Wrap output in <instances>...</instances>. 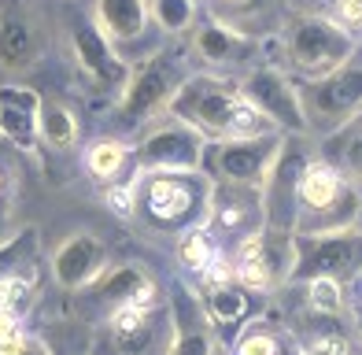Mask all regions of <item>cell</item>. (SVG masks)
<instances>
[{
  "mask_svg": "<svg viewBox=\"0 0 362 355\" xmlns=\"http://www.w3.org/2000/svg\"><path fill=\"white\" fill-rule=\"evenodd\" d=\"M167 115L189 122L207 141H237V137H262V134H281L248 104L240 86L226 74H189L170 96Z\"/></svg>",
  "mask_w": 362,
  "mask_h": 355,
  "instance_id": "cell-1",
  "label": "cell"
},
{
  "mask_svg": "<svg viewBox=\"0 0 362 355\" xmlns=\"http://www.w3.org/2000/svg\"><path fill=\"white\" fill-rule=\"evenodd\" d=\"M129 189H134L129 219H137L144 230L181 237L207 226L215 182L204 170H137L129 178Z\"/></svg>",
  "mask_w": 362,
  "mask_h": 355,
  "instance_id": "cell-2",
  "label": "cell"
},
{
  "mask_svg": "<svg viewBox=\"0 0 362 355\" xmlns=\"http://www.w3.org/2000/svg\"><path fill=\"white\" fill-rule=\"evenodd\" d=\"M362 230V185H355L333 159L307 156L296 192V233L325 237Z\"/></svg>",
  "mask_w": 362,
  "mask_h": 355,
  "instance_id": "cell-3",
  "label": "cell"
},
{
  "mask_svg": "<svg viewBox=\"0 0 362 355\" xmlns=\"http://www.w3.org/2000/svg\"><path fill=\"white\" fill-rule=\"evenodd\" d=\"M189 71V52L185 48H156L148 52L134 71L129 82L119 93V107H115V122L122 126V134H141L144 126H152L159 115H167L170 96L185 82Z\"/></svg>",
  "mask_w": 362,
  "mask_h": 355,
  "instance_id": "cell-4",
  "label": "cell"
},
{
  "mask_svg": "<svg viewBox=\"0 0 362 355\" xmlns=\"http://www.w3.org/2000/svg\"><path fill=\"white\" fill-rule=\"evenodd\" d=\"M358 45L362 41L351 30H344L333 15L300 11L285 23V71L300 82H310L351 59Z\"/></svg>",
  "mask_w": 362,
  "mask_h": 355,
  "instance_id": "cell-5",
  "label": "cell"
},
{
  "mask_svg": "<svg viewBox=\"0 0 362 355\" xmlns=\"http://www.w3.org/2000/svg\"><path fill=\"white\" fill-rule=\"evenodd\" d=\"M300 100L310 137H329L340 126H348L355 115H362V45L337 71L300 82Z\"/></svg>",
  "mask_w": 362,
  "mask_h": 355,
  "instance_id": "cell-6",
  "label": "cell"
},
{
  "mask_svg": "<svg viewBox=\"0 0 362 355\" xmlns=\"http://www.w3.org/2000/svg\"><path fill=\"white\" fill-rule=\"evenodd\" d=\"M362 274V230L325 233V237H292V263L285 281H310L329 278L348 289Z\"/></svg>",
  "mask_w": 362,
  "mask_h": 355,
  "instance_id": "cell-7",
  "label": "cell"
},
{
  "mask_svg": "<svg viewBox=\"0 0 362 355\" xmlns=\"http://www.w3.org/2000/svg\"><path fill=\"white\" fill-rule=\"evenodd\" d=\"M240 93L248 96V104L267 119L274 130L281 134H307V115H303V100H300V82L277 63H252L240 74Z\"/></svg>",
  "mask_w": 362,
  "mask_h": 355,
  "instance_id": "cell-8",
  "label": "cell"
},
{
  "mask_svg": "<svg viewBox=\"0 0 362 355\" xmlns=\"http://www.w3.org/2000/svg\"><path fill=\"white\" fill-rule=\"evenodd\" d=\"M207 137L174 115H159L144 126L134 144V174L137 170H204Z\"/></svg>",
  "mask_w": 362,
  "mask_h": 355,
  "instance_id": "cell-9",
  "label": "cell"
},
{
  "mask_svg": "<svg viewBox=\"0 0 362 355\" xmlns=\"http://www.w3.org/2000/svg\"><path fill=\"white\" fill-rule=\"evenodd\" d=\"M67 41H71L74 67L96 93H122L134 67L115 52L111 41L96 30V23L86 11H74V8L67 11Z\"/></svg>",
  "mask_w": 362,
  "mask_h": 355,
  "instance_id": "cell-10",
  "label": "cell"
},
{
  "mask_svg": "<svg viewBox=\"0 0 362 355\" xmlns=\"http://www.w3.org/2000/svg\"><path fill=\"white\" fill-rule=\"evenodd\" d=\"M285 134L237 137V141H207L204 174L222 185H262Z\"/></svg>",
  "mask_w": 362,
  "mask_h": 355,
  "instance_id": "cell-11",
  "label": "cell"
},
{
  "mask_svg": "<svg viewBox=\"0 0 362 355\" xmlns=\"http://www.w3.org/2000/svg\"><path fill=\"white\" fill-rule=\"evenodd\" d=\"M89 19L111 41V48L126 63H141L152 48V11L148 0H93Z\"/></svg>",
  "mask_w": 362,
  "mask_h": 355,
  "instance_id": "cell-12",
  "label": "cell"
},
{
  "mask_svg": "<svg viewBox=\"0 0 362 355\" xmlns=\"http://www.w3.org/2000/svg\"><path fill=\"white\" fill-rule=\"evenodd\" d=\"M189 52L196 59H204L211 74H222V71H248L255 56H259V41L240 30L233 23H222V19H196L189 30Z\"/></svg>",
  "mask_w": 362,
  "mask_h": 355,
  "instance_id": "cell-13",
  "label": "cell"
},
{
  "mask_svg": "<svg viewBox=\"0 0 362 355\" xmlns=\"http://www.w3.org/2000/svg\"><path fill=\"white\" fill-rule=\"evenodd\" d=\"M167 303H170L167 355H222L218 337H215V322L207 318L200 296L189 285H177L167 296Z\"/></svg>",
  "mask_w": 362,
  "mask_h": 355,
  "instance_id": "cell-14",
  "label": "cell"
},
{
  "mask_svg": "<svg viewBox=\"0 0 362 355\" xmlns=\"http://www.w3.org/2000/svg\"><path fill=\"white\" fill-rule=\"evenodd\" d=\"M107 267H111L107 245L100 237L86 233V230H78L67 240H59L56 252H52V278L59 281V289H67V293L89 289Z\"/></svg>",
  "mask_w": 362,
  "mask_h": 355,
  "instance_id": "cell-15",
  "label": "cell"
},
{
  "mask_svg": "<svg viewBox=\"0 0 362 355\" xmlns=\"http://www.w3.org/2000/svg\"><path fill=\"white\" fill-rule=\"evenodd\" d=\"M211 226H215L222 237H233V240L259 233L262 230V185H222V182H215L204 230H211Z\"/></svg>",
  "mask_w": 362,
  "mask_h": 355,
  "instance_id": "cell-16",
  "label": "cell"
},
{
  "mask_svg": "<svg viewBox=\"0 0 362 355\" xmlns=\"http://www.w3.org/2000/svg\"><path fill=\"white\" fill-rule=\"evenodd\" d=\"M37 115H41V93L37 89H30V86H4L0 89V134L19 152H37V144H41Z\"/></svg>",
  "mask_w": 362,
  "mask_h": 355,
  "instance_id": "cell-17",
  "label": "cell"
},
{
  "mask_svg": "<svg viewBox=\"0 0 362 355\" xmlns=\"http://www.w3.org/2000/svg\"><path fill=\"white\" fill-rule=\"evenodd\" d=\"M41 59V34L37 23L23 11H4L0 15V71L8 74H26Z\"/></svg>",
  "mask_w": 362,
  "mask_h": 355,
  "instance_id": "cell-18",
  "label": "cell"
},
{
  "mask_svg": "<svg viewBox=\"0 0 362 355\" xmlns=\"http://www.w3.org/2000/svg\"><path fill=\"white\" fill-rule=\"evenodd\" d=\"M200 303H204L207 318L215 322V330H240L248 318H255V293L244 289L237 278L207 281Z\"/></svg>",
  "mask_w": 362,
  "mask_h": 355,
  "instance_id": "cell-19",
  "label": "cell"
},
{
  "mask_svg": "<svg viewBox=\"0 0 362 355\" xmlns=\"http://www.w3.org/2000/svg\"><path fill=\"white\" fill-rule=\"evenodd\" d=\"M89 289H96V300L111 311V308H119V303H129L144 293H152L156 281L141 263H119V267H107Z\"/></svg>",
  "mask_w": 362,
  "mask_h": 355,
  "instance_id": "cell-20",
  "label": "cell"
},
{
  "mask_svg": "<svg viewBox=\"0 0 362 355\" xmlns=\"http://www.w3.org/2000/svg\"><path fill=\"white\" fill-rule=\"evenodd\" d=\"M233 355H300V341L277 322L248 318L233 341Z\"/></svg>",
  "mask_w": 362,
  "mask_h": 355,
  "instance_id": "cell-21",
  "label": "cell"
},
{
  "mask_svg": "<svg viewBox=\"0 0 362 355\" xmlns=\"http://www.w3.org/2000/svg\"><path fill=\"white\" fill-rule=\"evenodd\" d=\"M86 170L89 178H96L100 185H115L119 178L134 167V144H126L119 137H100L86 149Z\"/></svg>",
  "mask_w": 362,
  "mask_h": 355,
  "instance_id": "cell-22",
  "label": "cell"
},
{
  "mask_svg": "<svg viewBox=\"0 0 362 355\" xmlns=\"http://www.w3.org/2000/svg\"><path fill=\"white\" fill-rule=\"evenodd\" d=\"M37 134L48 149L56 152H71L81 130H78V119L74 111L59 100V96H41V115H37Z\"/></svg>",
  "mask_w": 362,
  "mask_h": 355,
  "instance_id": "cell-23",
  "label": "cell"
},
{
  "mask_svg": "<svg viewBox=\"0 0 362 355\" xmlns=\"http://www.w3.org/2000/svg\"><path fill=\"white\" fill-rule=\"evenodd\" d=\"M322 141H333L337 144L333 152H322V156L333 159V163L348 174L355 185H362V115H355L348 126H340L337 134H329Z\"/></svg>",
  "mask_w": 362,
  "mask_h": 355,
  "instance_id": "cell-24",
  "label": "cell"
},
{
  "mask_svg": "<svg viewBox=\"0 0 362 355\" xmlns=\"http://www.w3.org/2000/svg\"><path fill=\"white\" fill-rule=\"evenodd\" d=\"M148 11H152V23L163 37L189 34L192 23L200 19L196 15V0H148Z\"/></svg>",
  "mask_w": 362,
  "mask_h": 355,
  "instance_id": "cell-25",
  "label": "cell"
},
{
  "mask_svg": "<svg viewBox=\"0 0 362 355\" xmlns=\"http://www.w3.org/2000/svg\"><path fill=\"white\" fill-rule=\"evenodd\" d=\"M34 289H37V278L30 274V267H19L0 278V311L11 315V318H23L34 303Z\"/></svg>",
  "mask_w": 362,
  "mask_h": 355,
  "instance_id": "cell-26",
  "label": "cell"
},
{
  "mask_svg": "<svg viewBox=\"0 0 362 355\" xmlns=\"http://www.w3.org/2000/svg\"><path fill=\"white\" fill-rule=\"evenodd\" d=\"M303 285V303L315 315H344L348 311V296H344V285L329 281V278H310V281H300Z\"/></svg>",
  "mask_w": 362,
  "mask_h": 355,
  "instance_id": "cell-27",
  "label": "cell"
},
{
  "mask_svg": "<svg viewBox=\"0 0 362 355\" xmlns=\"http://www.w3.org/2000/svg\"><path fill=\"white\" fill-rule=\"evenodd\" d=\"M34 255H37V230H23V233L8 237L0 245V278L19 267H34Z\"/></svg>",
  "mask_w": 362,
  "mask_h": 355,
  "instance_id": "cell-28",
  "label": "cell"
},
{
  "mask_svg": "<svg viewBox=\"0 0 362 355\" xmlns=\"http://www.w3.org/2000/svg\"><path fill=\"white\" fill-rule=\"evenodd\" d=\"M333 19L362 41V0H337V4H333Z\"/></svg>",
  "mask_w": 362,
  "mask_h": 355,
  "instance_id": "cell-29",
  "label": "cell"
},
{
  "mask_svg": "<svg viewBox=\"0 0 362 355\" xmlns=\"http://www.w3.org/2000/svg\"><path fill=\"white\" fill-rule=\"evenodd\" d=\"M300 355H348V344L333 333H322V337H315V341L300 344Z\"/></svg>",
  "mask_w": 362,
  "mask_h": 355,
  "instance_id": "cell-30",
  "label": "cell"
},
{
  "mask_svg": "<svg viewBox=\"0 0 362 355\" xmlns=\"http://www.w3.org/2000/svg\"><path fill=\"white\" fill-rule=\"evenodd\" d=\"M348 289H355V300H351V311H355V322H358V333H362V274L348 285Z\"/></svg>",
  "mask_w": 362,
  "mask_h": 355,
  "instance_id": "cell-31",
  "label": "cell"
},
{
  "mask_svg": "<svg viewBox=\"0 0 362 355\" xmlns=\"http://www.w3.org/2000/svg\"><path fill=\"white\" fill-rule=\"evenodd\" d=\"M19 355H52V351H48V348L37 341V337H30V333H26V344H23Z\"/></svg>",
  "mask_w": 362,
  "mask_h": 355,
  "instance_id": "cell-32",
  "label": "cell"
},
{
  "mask_svg": "<svg viewBox=\"0 0 362 355\" xmlns=\"http://www.w3.org/2000/svg\"><path fill=\"white\" fill-rule=\"evenodd\" d=\"M8 185H11V178H8L4 167H0V219H4V211H8Z\"/></svg>",
  "mask_w": 362,
  "mask_h": 355,
  "instance_id": "cell-33",
  "label": "cell"
}]
</instances>
